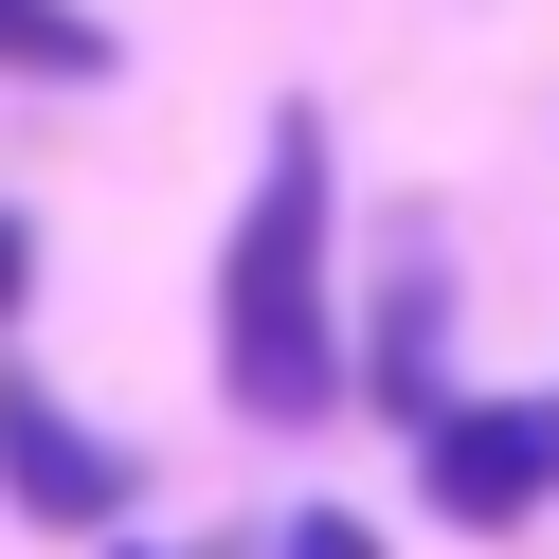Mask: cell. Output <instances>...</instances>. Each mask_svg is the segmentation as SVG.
I'll return each mask as SVG.
<instances>
[{
  "label": "cell",
  "mask_w": 559,
  "mask_h": 559,
  "mask_svg": "<svg viewBox=\"0 0 559 559\" xmlns=\"http://www.w3.org/2000/svg\"><path fill=\"white\" fill-rule=\"evenodd\" d=\"M217 397H235V433H325L343 415V181H325V109H271L253 199L217 235Z\"/></svg>",
  "instance_id": "6da1fadb"
},
{
  "label": "cell",
  "mask_w": 559,
  "mask_h": 559,
  "mask_svg": "<svg viewBox=\"0 0 559 559\" xmlns=\"http://www.w3.org/2000/svg\"><path fill=\"white\" fill-rule=\"evenodd\" d=\"M415 506L433 523H469V542H506L523 506H559V415L542 397H451V415H415Z\"/></svg>",
  "instance_id": "7a4b0ae2"
},
{
  "label": "cell",
  "mask_w": 559,
  "mask_h": 559,
  "mask_svg": "<svg viewBox=\"0 0 559 559\" xmlns=\"http://www.w3.org/2000/svg\"><path fill=\"white\" fill-rule=\"evenodd\" d=\"M0 506H19V523H55V542L127 523V433H91L55 379H0Z\"/></svg>",
  "instance_id": "3957f363"
},
{
  "label": "cell",
  "mask_w": 559,
  "mask_h": 559,
  "mask_svg": "<svg viewBox=\"0 0 559 559\" xmlns=\"http://www.w3.org/2000/svg\"><path fill=\"white\" fill-rule=\"evenodd\" d=\"M343 397H379L415 433V415H451L469 379H451V289H433V253H397L379 271V307H361V343H343Z\"/></svg>",
  "instance_id": "277c9868"
},
{
  "label": "cell",
  "mask_w": 559,
  "mask_h": 559,
  "mask_svg": "<svg viewBox=\"0 0 559 559\" xmlns=\"http://www.w3.org/2000/svg\"><path fill=\"white\" fill-rule=\"evenodd\" d=\"M109 0H0V73H19V91H91V73H109Z\"/></svg>",
  "instance_id": "5b68a950"
},
{
  "label": "cell",
  "mask_w": 559,
  "mask_h": 559,
  "mask_svg": "<svg viewBox=\"0 0 559 559\" xmlns=\"http://www.w3.org/2000/svg\"><path fill=\"white\" fill-rule=\"evenodd\" d=\"M271 559H379V523H361V506H289V542H271Z\"/></svg>",
  "instance_id": "8992f818"
},
{
  "label": "cell",
  "mask_w": 559,
  "mask_h": 559,
  "mask_svg": "<svg viewBox=\"0 0 559 559\" xmlns=\"http://www.w3.org/2000/svg\"><path fill=\"white\" fill-rule=\"evenodd\" d=\"M19 307H37V217L0 199V325H19Z\"/></svg>",
  "instance_id": "52a82bcc"
},
{
  "label": "cell",
  "mask_w": 559,
  "mask_h": 559,
  "mask_svg": "<svg viewBox=\"0 0 559 559\" xmlns=\"http://www.w3.org/2000/svg\"><path fill=\"white\" fill-rule=\"evenodd\" d=\"M109 559H145V542H109Z\"/></svg>",
  "instance_id": "ba28073f"
},
{
  "label": "cell",
  "mask_w": 559,
  "mask_h": 559,
  "mask_svg": "<svg viewBox=\"0 0 559 559\" xmlns=\"http://www.w3.org/2000/svg\"><path fill=\"white\" fill-rule=\"evenodd\" d=\"M542 415H559V397H542Z\"/></svg>",
  "instance_id": "9c48e42d"
}]
</instances>
